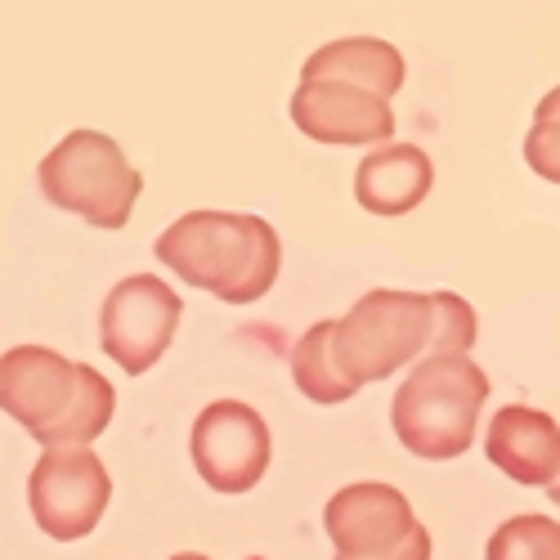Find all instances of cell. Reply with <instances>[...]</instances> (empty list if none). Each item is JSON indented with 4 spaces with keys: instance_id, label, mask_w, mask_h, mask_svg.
<instances>
[{
    "instance_id": "13",
    "label": "cell",
    "mask_w": 560,
    "mask_h": 560,
    "mask_svg": "<svg viewBox=\"0 0 560 560\" xmlns=\"http://www.w3.org/2000/svg\"><path fill=\"white\" fill-rule=\"evenodd\" d=\"M301 85H350V90H363V95L390 100L404 85V59L395 45L377 36H346L305 59Z\"/></svg>"
},
{
    "instance_id": "6",
    "label": "cell",
    "mask_w": 560,
    "mask_h": 560,
    "mask_svg": "<svg viewBox=\"0 0 560 560\" xmlns=\"http://www.w3.org/2000/svg\"><path fill=\"white\" fill-rule=\"evenodd\" d=\"M113 498L108 466L90 448H45L27 476V502L40 534L55 542H77L95 534Z\"/></svg>"
},
{
    "instance_id": "21",
    "label": "cell",
    "mask_w": 560,
    "mask_h": 560,
    "mask_svg": "<svg viewBox=\"0 0 560 560\" xmlns=\"http://www.w3.org/2000/svg\"><path fill=\"white\" fill-rule=\"evenodd\" d=\"M547 493H551V502H556V506H560V480H556V485H551V489H547Z\"/></svg>"
},
{
    "instance_id": "12",
    "label": "cell",
    "mask_w": 560,
    "mask_h": 560,
    "mask_svg": "<svg viewBox=\"0 0 560 560\" xmlns=\"http://www.w3.org/2000/svg\"><path fill=\"white\" fill-rule=\"evenodd\" d=\"M435 184V166L417 144H382L363 153L354 171V198L372 215H408L427 202Z\"/></svg>"
},
{
    "instance_id": "14",
    "label": "cell",
    "mask_w": 560,
    "mask_h": 560,
    "mask_svg": "<svg viewBox=\"0 0 560 560\" xmlns=\"http://www.w3.org/2000/svg\"><path fill=\"white\" fill-rule=\"evenodd\" d=\"M332 328H337V318L314 323L292 350V382L314 404H346L354 395V386L341 377L337 363H332Z\"/></svg>"
},
{
    "instance_id": "2",
    "label": "cell",
    "mask_w": 560,
    "mask_h": 560,
    "mask_svg": "<svg viewBox=\"0 0 560 560\" xmlns=\"http://www.w3.org/2000/svg\"><path fill=\"white\" fill-rule=\"evenodd\" d=\"M158 260L189 288H202L229 305H252L278 283L283 243L260 215L189 211L158 238Z\"/></svg>"
},
{
    "instance_id": "9",
    "label": "cell",
    "mask_w": 560,
    "mask_h": 560,
    "mask_svg": "<svg viewBox=\"0 0 560 560\" xmlns=\"http://www.w3.org/2000/svg\"><path fill=\"white\" fill-rule=\"evenodd\" d=\"M323 529H328L337 556L368 560L399 547L417 529V516L408 498L390 485H350L323 511Z\"/></svg>"
},
{
    "instance_id": "3",
    "label": "cell",
    "mask_w": 560,
    "mask_h": 560,
    "mask_svg": "<svg viewBox=\"0 0 560 560\" xmlns=\"http://www.w3.org/2000/svg\"><path fill=\"white\" fill-rule=\"evenodd\" d=\"M489 404V377L471 354L417 359L390 399V427L399 444L427 462L462 457L476 440L480 408Z\"/></svg>"
},
{
    "instance_id": "15",
    "label": "cell",
    "mask_w": 560,
    "mask_h": 560,
    "mask_svg": "<svg viewBox=\"0 0 560 560\" xmlns=\"http://www.w3.org/2000/svg\"><path fill=\"white\" fill-rule=\"evenodd\" d=\"M485 560H560V521L551 516H511L493 529Z\"/></svg>"
},
{
    "instance_id": "17",
    "label": "cell",
    "mask_w": 560,
    "mask_h": 560,
    "mask_svg": "<svg viewBox=\"0 0 560 560\" xmlns=\"http://www.w3.org/2000/svg\"><path fill=\"white\" fill-rule=\"evenodd\" d=\"M525 162L542 179L560 184V121H534V130L525 135Z\"/></svg>"
},
{
    "instance_id": "5",
    "label": "cell",
    "mask_w": 560,
    "mask_h": 560,
    "mask_svg": "<svg viewBox=\"0 0 560 560\" xmlns=\"http://www.w3.org/2000/svg\"><path fill=\"white\" fill-rule=\"evenodd\" d=\"M40 194L95 229H121L144 194V175L126 162L117 139L100 130H72L55 144V153H45Z\"/></svg>"
},
{
    "instance_id": "7",
    "label": "cell",
    "mask_w": 560,
    "mask_h": 560,
    "mask_svg": "<svg viewBox=\"0 0 560 560\" xmlns=\"http://www.w3.org/2000/svg\"><path fill=\"white\" fill-rule=\"evenodd\" d=\"M179 314H184V301L162 278H153V273L121 278L100 310V346L130 377H144L171 350Z\"/></svg>"
},
{
    "instance_id": "11",
    "label": "cell",
    "mask_w": 560,
    "mask_h": 560,
    "mask_svg": "<svg viewBox=\"0 0 560 560\" xmlns=\"http://www.w3.org/2000/svg\"><path fill=\"white\" fill-rule=\"evenodd\" d=\"M485 448H489V462L516 485L551 489L560 480V427L538 408H525V404L498 408L485 435Z\"/></svg>"
},
{
    "instance_id": "10",
    "label": "cell",
    "mask_w": 560,
    "mask_h": 560,
    "mask_svg": "<svg viewBox=\"0 0 560 560\" xmlns=\"http://www.w3.org/2000/svg\"><path fill=\"white\" fill-rule=\"evenodd\" d=\"M292 121L318 144H346V149L386 144L395 130L390 104L350 85H301L292 95Z\"/></svg>"
},
{
    "instance_id": "16",
    "label": "cell",
    "mask_w": 560,
    "mask_h": 560,
    "mask_svg": "<svg viewBox=\"0 0 560 560\" xmlns=\"http://www.w3.org/2000/svg\"><path fill=\"white\" fill-rule=\"evenodd\" d=\"M435 323H431V350L427 354H471L476 346V310L453 292H435Z\"/></svg>"
},
{
    "instance_id": "1",
    "label": "cell",
    "mask_w": 560,
    "mask_h": 560,
    "mask_svg": "<svg viewBox=\"0 0 560 560\" xmlns=\"http://www.w3.org/2000/svg\"><path fill=\"white\" fill-rule=\"evenodd\" d=\"M117 395L104 372L72 363L45 346L0 354V412L32 431L45 448H85L113 422Z\"/></svg>"
},
{
    "instance_id": "19",
    "label": "cell",
    "mask_w": 560,
    "mask_h": 560,
    "mask_svg": "<svg viewBox=\"0 0 560 560\" xmlns=\"http://www.w3.org/2000/svg\"><path fill=\"white\" fill-rule=\"evenodd\" d=\"M538 121H560V85H556L551 95L538 104Z\"/></svg>"
},
{
    "instance_id": "18",
    "label": "cell",
    "mask_w": 560,
    "mask_h": 560,
    "mask_svg": "<svg viewBox=\"0 0 560 560\" xmlns=\"http://www.w3.org/2000/svg\"><path fill=\"white\" fill-rule=\"evenodd\" d=\"M337 560H346V556H337ZM368 560H431V529L417 525L399 547H390L382 556H368Z\"/></svg>"
},
{
    "instance_id": "20",
    "label": "cell",
    "mask_w": 560,
    "mask_h": 560,
    "mask_svg": "<svg viewBox=\"0 0 560 560\" xmlns=\"http://www.w3.org/2000/svg\"><path fill=\"white\" fill-rule=\"evenodd\" d=\"M171 560H207V556H198V551H179V556H171Z\"/></svg>"
},
{
    "instance_id": "4",
    "label": "cell",
    "mask_w": 560,
    "mask_h": 560,
    "mask_svg": "<svg viewBox=\"0 0 560 560\" xmlns=\"http://www.w3.org/2000/svg\"><path fill=\"white\" fill-rule=\"evenodd\" d=\"M435 301L422 292H390L377 288L350 305L332 328V363L359 390L368 382H386L395 368L427 359L431 350Z\"/></svg>"
},
{
    "instance_id": "8",
    "label": "cell",
    "mask_w": 560,
    "mask_h": 560,
    "mask_svg": "<svg viewBox=\"0 0 560 560\" xmlns=\"http://www.w3.org/2000/svg\"><path fill=\"white\" fill-rule=\"evenodd\" d=\"M194 466L215 493H247L269 471V427L252 404L220 399L207 404L194 422Z\"/></svg>"
}]
</instances>
